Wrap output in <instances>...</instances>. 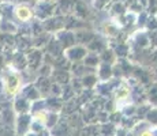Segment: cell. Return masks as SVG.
Wrapping results in <instances>:
<instances>
[{
    "label": "cell",
    "mask_w": 157,
    "mask_h": 136,
    "mask_svg": "<svg viewBox=\"0 0 157 136\" xmlns=\"http://www.w3.org/2000/svg\"><path fill=\"white\" fill-rule=\"evenodd\" d=\"M142 136H152V135H150V134H144Z\"/></svg>",
    "instance_id": "1"
}]
</instances>
